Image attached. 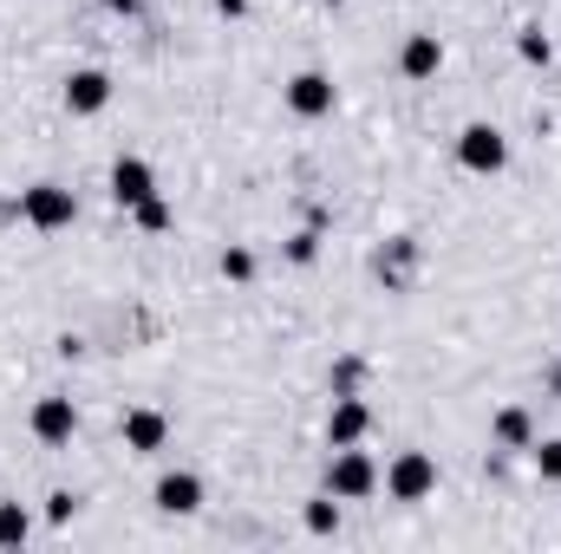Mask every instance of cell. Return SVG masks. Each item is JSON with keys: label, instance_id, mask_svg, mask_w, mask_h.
Instances as JSON below:
<instances>
[{"label": "cell", "instance_id": "obj_1", "mask_svg": "<svg viewBox=\"0 0 561 554\" xmlns=\"http://www.w3.org/2000/svg\"><path fill=\"white\" fill-rule=\"evenodd\" d=\"M72 216H79V196H72L66 183H33V189H20V222H26V229L53 235V229H72Z\"/></svg>", "mask_w": 561, "mask_h": 554}, {"label": "cell", "instance_id": "obj_2", "mask_svg": "<svg viewBox=\"0 0 561 554\" xmlns=\"http://www.w3.org/2000/svg\"><path fill=\"white\" fill-rule=\"evenodd\" d=\"M327 489H333L340 503H366V496L379 489V463H373L359 443H346V450H333V463H327Z\"/></svg>", "mask_w": 561, "mask_h": 554}, {"label": "cell", "instance_id": "obj_3", "mask_svg": "<svg viewBox=\"0 0 561 554\" xmlns=\"http://www.w3.org/2000/svg\"><path fill=\"white\" fill-rule=\"evenodd\" d=\"M379 483H386V496H392V503H424V496L437 489V463H431L424 450H399V457L386 463V476H379Z\"/></svg>", "mask_w": 561, "mask_h": 554}, {"label": "cell", "instance_id": "obj_4", "mask_svg": "<svg viewBox=\"0 0 561 554\" xmlns=\"http://www.w3.org/2000/svg\"><path fill=\"white\" fill-rule=\"evenodd\" d=\"M457 163L477 170V176H496V170L510 163V138H503L496 125H463V131H457Z\"/></svg>", "mask_w": 561, "mask_h": 554}, {"label": "cell", "instance_id": "obj_5", "mask_svg": "<svg viewBox=\"0 0 561 554\" xmlns=\"http://www.w3.org/2000/svg\"><path fill=\"white\" fill-rule=\"evenodd\" d=\"M366 430H373L366 399H359V392H340V399H333V412H327V443H333V450H346V443H359Z\"/></svg>", "mask_w": 561, "mask_h": 554}, {"label": "cell", "instance_id": "obj_6", "mask_svg": "<svg viewBox=\"0 0 561 554\" xmlns=\"http://www.w3.org/2000/svg\"><path fill=\"white\" fill-rule=\"evenodd\" d=\"M105 105H112V79H105L99 66H85V72L66 79V112H72V118H99Z\"/></svg>", "mask_w": 561, "mask_h": 554}, {"label": "cell", "instance_id": "obj_7", "mask_svg": "<svg viewBox=\"0 0 561 554\" xmlns=\"http://www.w3.org/2000/svg\"><path fill=\"white\" fill-rule=\"evenodd\" d=\"M287 112L294 118H327L333 112V79L327 72H294L287 79Z\"/></svg>", "mask_w": 561, "mask_h": 554}, {"label": "cell", "instance_id": "obj_8", "mask_svg": "<svg viewBox=\"0 0 561 554\" xmlns=\"http://www.w3.org/2000/svg\"><path fill=\"white\" fill-rule=\"evenodd\" d=\"M150 196H157L150 163H144V157H118V163H112V203H118V209H138Z\"/></svg>", "mask_w": 561, "mask_h": 554}, {"label": "cell", "instance_id": "obj_9", "mask_svg": "<svg viewBox=\"0 0 561 554\" xmlns=\"http://www.w3.org/2000/svg\"><path fill=\"white\" fill-rule=\"evenodd\" d=\"M157 509H163V516H196V509H203V476H190V470L157 476Z\"/></svg>", "mask_w": 561, "mask_h": 554}, {"label": "cell", "instance_id": "obj_10", "mask_svg": "<svg viewBox=\"0 0 561 554\" xmlns=\"http://www.w3.org/2000/svg\"><path fill=\"white\" fill-rule=\"evenodd\" d=\"M72 430H79V412H72V399H39L33 405V437L39 443H72Z\"/></svg>", "mask_w": 561, "mask_h": 554}, {"label": "cell", "instance_id": "obj_11", "mask_svg": "<svg viewBox=\"0 0 561 554\" xmlns=\"http://www.w3.org/2000/svg\"><path fill=\"white\" fill-rule=\"evenodd\" d=\"M163 443H170V417L163 412H131L125 417V450H131V457H157Z\"/></svg>", "mask_w": 561, "mask_h": 554}, {"label": "cell", "instance_id": "obj_12", "mask_svg": "<svg viewBox=\"0 0 561 554\" xmlns=\"http://www.w3.org/2000/svg\"><path fill=\"white\" fill-rule=\"evenodd\" d=\"M437 66H444L437 33H412V39L399 46V72H405V79H437Z\"/></svg>", "mask_w": 561, "mask_h": 554}, {"label": "cell", "instance_id": "obj_13", "mask_svg": "<svg viewBox=\"0 0 561 554\" xmlns=\"http://www.w3.org/2000/svg\"><path fill=\"white\" fill-rule=\"evenodd\" d=\"M490 437H496L503 450H536V417L523 412V405H503L496 424H490Z\"/></svg>", "mask_w": 561, "mask_h": 554}, {"label": "cell", "instance_id": "obj_14", "mask_svg": "<svg viewBox=\"0 0 561 554\" xmlns=\"http://www.w3.org/2000/svg\"><path fill=\"white\" fill-rule=\"evenodd\" d=\"M419 262V242L412 235H392L386 242V255H379V275H386V287H405V268Z\"/></svg>", "mask_w": 561, "mask_h": 554}, {"label": "cell", "instance_id": "obj_15", "mask_svg": "<svg viewBox=\"0 0 561 554\" xmlns=\"http://www.w3.org/2000/svg\"><path fill=\"white\" fill-rule=\"evenodd\" d=\"M307 529H313V535H333V529H340V496H333V489L307 503Z\"/></svg>", "mask_w": 561, "mask_h": 554}, {"label": "cell", "instance_id": "obj_16", "mask_svg": "<svg viewBox=\"0 0 561 554\" xmlns=\"http://www.w3.org/2000/svg\"><path fill=\"white\" fill-rule=\"evenodd\" d=\"M33 535V522H26V509L20 503H0V549H20Z\"/></svg>", "mask_w": 561, "mask_h": 554}, {"label": "cell", "instance_id": "obj_17", "mask_svg": "<svg viewBox=\"0 0 561 554\" xmlns=\"http://www.w3.org/2000/svg\"><path fill=\"white\" fill-rule=\"evenodd\" d=\"M516 53H523L529 66H549V59H556V46H549L542 26H523V33H516Z\"/></svg>", "mask_w": 561, "mask_h": 554}, {"label": "cell", "instance_id": "obj_18", "mask_svg": "<svg viewBox=\"0 0 561 554\" xmlns=\"http://www.w3.org/2000/svg\"><path fill=\"white\" fill-rule=\"evenodd\" d=\"M131 216H138V229H144V235H163V229H170V222H176V216H170V203H163V196H150V203H138V209H131Z\"/></svg>", "mask_w": 561, "mask_h": 554}, {"label": "cell", "instance_id": "obj_19", "mask_svg": "<svg viewBox=\"0 0 561 554\" xmlns=\"http://www.w3.org/2000/svg\"><path fill=\"white\" fill-rule=\"evenodd\" d=\"M313 255H320V229H300V235H287V262H294V268H307Z\"/></svg>", "mask_w": 561, "mask_h": 554}, {"label": "cell", "instance_id": "obj_20", "mask_svg": "<svg viewBox=\"0 0 561 554\" xmlns=\"http://www.w3.org/2000/svg\"><path fill=\"white\" fill-rule=\"evenodd\" d=\"M222 280H255V255L249 249H222Z\"/></svg>", "mask_w": 561, "mask_h": 554}, {"label": "cell", "instance_id": "obj_21", "mask_svg": "<svg viewBox=\"0 0 561 554\" xmlns=\"http://www.w3.org/2000/svg\"><path fill=\"white\" fill-rule=\"evenodd\" d=\"M536 470H542V483H561V437L536 443Z\"/></svg>", "mask_w": 561, "mask_h": 554}, {"label": "cell", "instance_id": "obj_22", "mask_svg": "<svg viewBox=\"0 0 561 554\" xmlns=\"http://www.w3.org/2000/svg\"><path fill=\"white\" fill-rule=\"evenodd\" d=\"M359 379H366V366H359V359H340V366H333V399H340V392H359Z\"/></svg>", "mask_w": 561, "mask_h": 554}, {"label": "cell", "instance_id": "obj_23", "mask_svg": "<svg viewBox=\"0 0 561 554\" xmlns=\"http://www.w3.org/2000/svg\"><path fill=\"white\" fill-rule=\"evenodd\" d=\"M46 516H53V522H72V516H79V496H72V489H59V496L46 503Z\"/></svg>", "mask_w": 561, "mask_h": 554}, {"label": "cell", "instance_id": "obj_24", "mask_svg": "<svg viewBox=\"0 0 561 554\" xmlns=\"http://www.w3.org/2000/svg\"><path fill=\"white\" fill-rule=\"evenodd\" d=\"M216 13H222V20H242V13H249V0H216Z\"/></svg>", "mask_w": 561, "mask_h": 554}, {"label": "cell", "instance_id": "obj_25", "mask_svg": "<svg viewBox=\"0 0 561 554\" xmlns=\"http://www.w3.org/2000/svg\"><path fill=\"white\" fill-rule=\"evenodd\" d=\"M112 13H144V0H105Z\"/></svg>", "mask_w": 561, "mask_h": 554}, {"label": "cell", "instance_id": "obj_26", "mask_svg": "<svg viewBox=\"0 0 561 554\" xmlns=\"http://www.w3.org/2000/svg\"><path fill=\"white\" fill-rule=\"evenodd\" d=\"M327 7H340V0H327Z\"/></svg>", "mask_w": 561, "mask_h": 554}]
</instances>
